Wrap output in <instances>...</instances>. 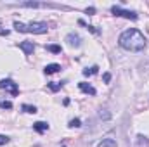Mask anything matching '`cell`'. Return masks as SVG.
Masks as SVG:
<instances>
[{
  "label": "cell",
  "mask_w": 149,
  "mask_h": 147,
  "mask_svg": "<svg viewBox=\"0 0 149 147\" xmlns=\"http://www.w3.org/2000/svg\"><path fill=\"white\" fill-rule=\"evenodd\" d=\"M99 116H101V118H106V119H108V118H109V114H108V112H102V111H101V112H99Z\"/></svg>",
  "instance_id": "44dd1931"
},
{
  "label": "cell",
  "mask_w": 149,
  "mask_h": 147,
  "mask_svg": "<svg viewBox=\"0 0 149 147\" xmlns=\"http://www.w3.org/2000/svg\"><path fill=\"white\" fill-rule=\"evenodd\" d=\"M80 126H81V121L78 118H74V119L70 121V128H80Z\"/></svg>",
  "instance_id": "e0dca14e"
},
{
  "label": "cell",
  "mask_w": 149,
  "mask_h": 147,
  "mask_svg": "<svg viewBox=\"0 0 149 147\" xmlns=\"http://www.w3.org/2000/svg\"><path fill=\"white\" fill-rule=\"evenodd\" d=\"M94 12H95V9H94V7H90V9H87V14H88V16H92Z\"/></svg>",
  "instance_id": "ffe728a7"
},
{
  "label": "cell",
  "mask_w": 149,
  "mask_h": 147,
  "mask_svg": "<svg viewBox=\"0 0 149 147\" xmlns=\"http://www.w3.org/2000/svg\"><path fill=\"white\" fill-rule=\"evenodd\" d=\"M78 88H80L81 92H85V94H90V95H95V94H97V90H95L90 83H87V81H80V83H78Z\"/></svg>",
  "instance_id": "52a82bcc"
},
{
  "label": "cell",
  "mask_w": 149,
  "mask_h": 147,
  "mask_svg": "<svg viewBox=\"0 0 149 147\" xmlns=\"http://www.w3.org/2000/svg\"><path fill=\"white\" fill-rule=\"evenodd\" d=\"M9 137L7 135H0V146H5V144H9Z\"/></svg>",
  "instance_id": "d6986e66"
},
{
  "label": "cell",
  "mask_w": 149,
  "mask_h": 147,
  "mask_svg": "<svg viewBox=\"0 0 149 147\" xmlns=\"http://www.w3.org/2000/svg\"><path fill=\"white\" fill-rule=\"evenodd\" d=\"M21 109L24 111V112H28V114H35V112H37V107H35V106H30V104H23Z\"/></svg>",
  "instance_id": "5bb4252c"
},
{
  "label": "cell",
  "mask_w": 149,
  "mask_h": 147,
  "mask_svg": "<svg viewBox=\"0 0 149 147\" xmlns=\"http://www.w3.org/2000/svg\"><path fill=\"white\" fill-rule=\"evenodd\" d=\"M14 30L19 31V33H35V35H43V33H47L49 26H47V23H43V21H33V23H30V24H23V23L16 21V23H14Z\"/></svg>",
  "instance_id": "7a4b0ae2"
},
{
  "label": "cell",
  "mask_w": 149,
  "mask_h": 147,
  "mask_svg": "<svg viewBox=\"0 0 149 147\" xmlns=\"http://www.w3.org/2000/svg\"><path fill=\"white\" fill-rule=\"evenodd\" d=\"M47 50L52 54H61V45H47Z\"/></svg>",
  "instance_id": "9a60e30c"
},
{
  "label": "cell",
  "mask_w": 149,
  "mask_h": 147,
  "mask_svg": "<svg viewBox=\"0 0 149 147\" xmlns=\"http://www.w3.org/2000/svg\"><path fill=\"white\" fill-rule=\"evenodd\" d=\"M61 87H63V83H56V81H50V83H49V88H50L52 92H59Z\"/></svg>",
  "instance_id": "2e32d148"
},
{
  "label": "cell",
  "mask_w": 149,
  "mask_h": 147,
  "mask_svg": "<svg viewBox=\"0 0 149 147\" xmlns=\"http://www.w3.org/2000/svg\"><path fill=\"white\" fill-rule=\"evenodd\" d=\"M0 88H2V90H7V92H10L14 97H16V95H19L17 83H14V81H12V80H9V78H5V80H0Z\"/></svg>",
  "instance_id": "277c9868"
},
{
  "label": "cell",
  "mask_w": 149,
  "mask_h": 147,
  "mask_svg": "<svg viewBox=\"0 0 149 147\" xmlns=\"http://www.w3.org/2000/svg\"><path fill=\"white\" fill-rule=\"evenodd\" d=\"M19 5H21V7H54V5H49V3H40V2H21Z\"/></svg>",
  "instance_id": "30bf717a"
},
{
  "label": "cell",
  "mask_w": 149,
  "mask_h": 147,
  "mask_svg": "<svg viewBox=\"0 0 149 147\" xmlns=\"http://www.w3.org/2000/svg\"><path fill=\"white\" fill-rule=\"evenodd\" d=\"M66 42H68L70 47H80V45H81V37H80L78 33L71 31V33L66 35Z\"/></svg>",
  "instance_id": "5b68a950"
},
{
  "label": "cell",
  "mask_w": 149,
  "mask_h": 147,
  "mask_svg": "<svg viewBox=\"0 0 149 147\" xmlns=\"http://www.w3.org/2000/svg\"><path fill=\"white\" fill-rule=\"evenodd\" d=\"M33 130L38 132V133H45V132L49 130V123H45V121H37V123H33Z\"/></svg>",
  "instance_id": "ba28073f"
},
{
  "label": "cell",
  "mask_w": 149,
  "mask_h": 147,
  "mask_svg": "<svg viewBox=\"0 0 149 147\" xmlns=\"http://www.w3.org/2000/svg\"><path fill=\"white\" fill-rule=\"evenodd\" d=\"M118 42H120L121 49L130 50V52H141L146 47V37L135 28H130V30L123 31L118 38Z\"/></svg>",
  "instance_id": "6da1fadb"
},
{
  "label": "cell",
  "mask_w": 149,
  "mask_h": 147,
  "mask_svg": "<svg viewBox=\"0 0 149 147\" xmlns=\"http://www.w3.org/2000/svg\"><path fill=\"white\" fill-rule=\"evenodd\" d=\"M97 147H118V146H116V142H114L113 139H104L102 142H99Z\"/></svg>",
  "instance_id": "8fae6325"
},
{
  "label": "cell",
  "mask_w": 149,
  "mask_h": 147,
  "mask_svg": "<svg viewBox=\"0 0 149 147\" xmlns=\"http://www.w3.org/2000/svg\"><path fill=\"white\" fill-rule=\"evenodd\" d=\"M111 12L114 14V16H121V17H127V19H132V21H137V19H139L137 12L128 10V9H123V7H120V5H113Z\"/></svg>",
  "instance_id": "3957f363"
},
{
  "label": "cell",
  "mask_w": 149,
  "mask_h": 147,
  "mask_svg": "<svg viewBox=\"0 0 149 147\" xmlns=\"http://www.w3.org/2000/svg\"><path fill=\"white\" fill-rule=\"evenodd\" d=\"M78 24H81V26H85V28H87L88 31H92L94 35H99V33H101V31H99V30H97L95 26H90V24H85V21H83V19H80V21H78Z\"/></svg>",
  "instance_id": "7c38bea8"
},
{
  "label": "cell",
  "mask_w": 149,
  "mask_h": 147,
  "mask_svg": "<svg viewBox=\"0 0 149 147\" xmlns=\"http://www.w3.org/2000/svg\"><path fill=\"white\" fill-rule=\"evenodd\" d=\"M97 71H99V68H97V66H92V68L83 69V74H85V76H94V74H97Z\"/></svg>",
  "instance_id": "4fadbf2b"
},
{
  "label": "cell",
  "mask_w": 149,
  "mask_h": 147,
  "mask_svg": "<svg viewBox=\"0 0 149 147\" xmlns=\"http://www.w3.org/2000/svg\"><path fill=\"white\" fill-rule=\"evenodd\" d=\"M19 49H21L26 55H31L33 50H35V43H33V42H21V43H19Z\"/></svg>",
  "instance_id": "8992f818"
},
{
  "label": "cell",
  "mask_w": 149,
  "mask_h": 147,
  "mask_svg": "<svg viewBox=\"0 0 149 147\" xmlns=\"http://www.w3.org/2000/svg\"><path fill=\"white\" fill-rule=\"evenodd\" d=\"M109 80H111V74H109V73H106V74H104V81H106V83H108V81H109Z\"/></svg>",
  "instance_id": "7402d4cb"
},
{
  "label": "cell",
  "mask_w": 149,
  "mask_h": 147,
  "mask_svg": "<svg viewBox=\"0 0 149 147\" xmlns=\"http://www.w3.org/2000/svg\"><path fill=\"white\" fill-rule=\"evenodd\" d=\"M0 107L2 109H12V102L10 101H2L0 102Z\"/></svg>",
  "instance_id": "ac0fdd59"
},
{
  "label": "cell",
  "mask_w": 149,
  "mask_h": 147,
  "mask_svg": "<svg viewBox=\"0 0 149 147\" xmlns=\"http://www.w3.org/2000/svg\"><path fill=\"white\" fill-rule=\"evenodd\" d=\"M59 69H61V66L56 64V62H52V64H47L43 71H45V74H54V73H57Z\"/></svg>",
  "instance_id": "9c48e42d"
}]
</instances>
